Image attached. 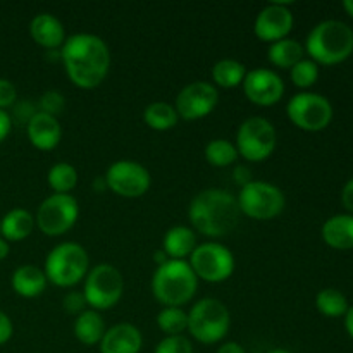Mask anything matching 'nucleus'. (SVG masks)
<instances>
[{
  "instance_id": "f257e3e1",
  "label": "nucleus",
  "mask_w": 353,
  "mask_h": 353,
  "mask_svg": "<svg viewBox=\"0 0 353 353\" xmlns=\"http://www.w3.org/2000/svg\"><path fill=\"white\" fill-rule=\"evenodd\" d=\"M61 61L71 83L78 88L93 90L103 83L110 69V52L105 41L92 33L65 38Z\"/></svg>"
},
{
  "instance_id": "f03ea898",
  "label": "nucleus",
  "mask_w": 353,
  "mask_h": 353,
  "mask_svg": "<svg viewBox=\"0 0 353 353\" xmlns=\"http://www.w3.org/2000/svg\"><path fill=\"white\" fill-rule=\"evenodd\" d=\"M240 214L236 196L221 188L196 193L188 207L190 223L207 238L228 236L238 226Z\"/></svg>"
},
{
  "instance_id": "7ed1b4c3",
  "label": "nucleus",
  "mask_w": 353,
  "mask_h": 353,
  "mask_svg": "<svg viewBox=\"0 0 353 353\" xmlns=\"http://www.w3.org/2000/svg\"><path fill=\"white\" fill-rule=\"evenodd\" d=\"M307 54L316 64H340L353 52V31L347 23L326 19L316 24L307 37Z\"/></svg>"
},
{
  "instance_id": "20e7f679",
  "label": "nucleus",
  "mask_w": 353,
  "mask_h": 353,
  "mask_svg": "<svg viewBox=\"0 0 353 353\" xmlns=\"http://www.w3.org/2000/svg\"><path fill=\"white\" fill-rule=\"evenodd\" d=\"M199 278L186 261H171L159 265L152 278V293L164 307H183L195 296Z\"/></svg>"
},
{
  "instance_id": "39448f33",
  "label": "nucleus",
  "mask_w": 353,
  "mask_h": 353,
  "mask_svg": "<svg viewBox=\"0 0 353 353\" xmlns=\"http://www.w3.org/2000/svg\"><path fill=\"white\" fill-rule=\"evenodd\" d=\"M88 271V254L74 241H65L52 248L45 261V276L59 288H72L86 278Z\"/></svg>"
},
{
  "instance_id": "423d86ee",
  "label": "nucleus",
  "mask_w": 353,
  "mask_h": 353,
  "mask_svg": "<svg viewBox=\"0 0 353 353\" xmlns=\"http://www.w3.org/2000/svg\"><path fill=\"white\" fill-rule=\"evenodd\" d=\"M231 326L228 307L217 299H202L188 314V330L193 340L203 345L219 343L226 338Z\"/></svg>"
},
{
  "instance_id": "0eeeda50",
  "label": "nucleus",
  "mask_w": 353,
  "mask_h": 353,
  "mask_svg": "<svg viewBox=\"0 0 353 353\" xmlns=\"http://www.w3.org/2000/svg\"><path fill=\"white\" fill-rule=\"evenodd\" d=\"M124 293V279L117 268L110 264H99L90 269L85 278L86 303L93 310H109L119 303Z\"/></svg>"
},
{
  "instance_id": "6e6552de",
  "label": "nucleus",
  "mask_w": 353,
  "mask_h": 353,
  "mask_svg": "<svg viewBox=\"0 0 353 353\" xmlns=\"http://www.w3.org/2000/svg\"><path fill=\"white\" fill-rule=\"evenodd\" d=\"M276 128L265 117H248L240 124L236 133L238 155L248 162H262L276 150Z\"/></svg>"
},
{
  "instance_id": "1a4fd4ad",
  "label": "nucleus",
  "mask_w": 353,
  "mask_h": 353,
  "mask_svg": "<svg viewBox=\"0 0 353 353\" xmlns=\"http://www.w3.org/2000/svg\"><path fill=\"white\" fill-rule=\"evenodd\" d=\"M240 212L255 221L278 217L286 205L285 193L268 181H252L240 190L236 196Z\"/></svg>"
},
{
  "instance_id": "9d476101",
  "label": "nucleus",
  "mask_w": 353,
  "mask_h": 353,
  "mask_svg": "<svg viewBox=\"0 0 353 353\" xmlns=\"http://www.w3.org/2000/svg\"><path fill=\"white\" fill-rule=\"evenodd\" d=\"M190 268L199 279L207 283H223L234 272V255L230 248L217 241L196 245L190 255Z\"/></svg>"
},
{
  "instance_id": "9b49d317",
  "label": "nucleus",
  "mask_w": 353,
  "mask_h": 353,
  "mask_svg": "<svg viewBox=\"0 0 353 353\" xmlns=\"http://www.w3.org/2000/svg\"><path fill=\"white\" fill-rule=\"evenodd\" d=\"M78 216L79 207L74 196L52 193L38 207L34 224L47 236H61L74 226Z\"/></svg>"
},
{
  "instance_id": "f8f14e48",
  "label": "nucleus",
  "mask_w": 353,
  "mask_h": 353,
  "mask_svg": "<svg viewBox=\"0 0 353 353\" xmlns=\"http://www.w3.org/2000/svg\"><path fill=\"white\" fill-rule=\"evenodd\" d=\"M290 121L303 131H321L333 119V105L319 93L303 92L290 99L286 107Z\"/></svg>"
},
{
  "instance_id": "ddd939ff",
  "label": "nucleus",
  "mask_w": 353,
  "mask_h": 353,
  "mask_svg": "<svg viewBox=\"0 0 353 353\" xmlns=\"http://www.w3.org/2000/svg\"><path fill=\"white\" fill-rule=\"evenodd\" d=\"M107 188L124 199H138L148 192L152 176L145 165L134 161H117L105 172Z\"/></svg>"
},
{
  "instance_id": "4468645a",
  "label": "nucleus",
  "mask_w": 353,
  "mask_h": 353,
  "mask_svg": "<svg viewBox=\"0 0 353 353\" xmlns=\"http://www.w3.org/2000/svg\"><path fill=\"white\" fill-rule=\"evenodd\" d=\"M217 103H219V92L216 85L207 81H193L178 93L174 109L185 121H196L209 116Z\"/></svg>"
},
{
  "instance_id": "2eb2a0df",
  "label": "nucleus",
  "mask_w": 353,
  "mask_h": 353,
  "mask_svg": "<svg viewBox=\"0 0 353 353\" xmlns=\"http://www.w3.org/2000/svg\"><path fill=\"white\" fill-rule=\"evenodd\" d=\"M241 86H243L245 97L252 103L261 107L274 105L285 95V83L281 76L265 68L247 71Z\"/></svg>"
},
{
  "instance_id": "dca6fc26",
  "label": "nucleus",
  "mask_w": 353,
  "mask_h": 353,
  "mask_svg": "<svg viewBox=\"0 0 353 353\" xmlns=\"http://www.w3.org/2000/svg\"><path fill=\"white\" fill-rule=\"evenodd\" d=\"M292 28L293 14L290 7L283 2H274L264 7L255 17L254 33L259 40L274 43L283 38H288Z\"/></svg>"
},
{
  "instance_id": "f3484780",
  "label": "nucleus",
  "mask_w": 353,
  "mask_h": 353,
  "mask_svg": "<svg viewBox=\"0 0 353 353\" xmlns=\"http://www.w3.org/2000/svg\"><path fill=\"white\" fill-rule=\"evenodd\" d=\"M99 347L100 353H140L143 336L137 326L121 323L105 331Z\"/></svg>"
},
{
  "instance_id": "a211bd4d",
  "label": "nucleus",
  "mask_w": 353,
  "mask_h": 353,
  "mask_svg": "<svg viewBox=\"0 0 353 353\" xmlns=\"http://www.w3.org/2000/svg\"><path fill=\"white\" fill-rule=\"evenodd\" d=\"M26 131L31 145L43 152L54 150L62 138V128L57 117H52L43 112L34 114L33 119L28 123Z\"/></svg>"
},
{
  "instance_id": "6ab92c4d",
  "label": "nucleus",
  "mask_w": 353,
  "mask_h": 353,
  "mask_svg": "<svg viewBox=\"0 0 353 353\" xmlns=\"http://www.w3.org/2000/svg\"><path fill=\"white\" fill-rule=\"evenodd\" d=\"M30 34L33 41L47 50H57L65 41V30L61 21L48 12L33 17L30 24Z\"/></svg>"
},
{
  "instance_id": "aec40b11",
  "label": "nucleus",
  "mask_w": 353,
  "mask_h": 353,
  "mask_svg": "<svg viewBox=\"0 0 353 353\" xmlns=\"http://www.w3.org/2000/svg\"><path fill=\"white\" fill-rule=\"evenodd\" d=\"M323 240L336 250H350L353 248V216L352 214H338L330 217L323 224Z\"/></svg>"
},
{
  "instance_id": "412c9836",
  "label": "nucleus",
  "mask_w": 353,
  "mask_h": 353,
  "mask_svg": "<svg viewBox=\"0 0 353 353\" xmlns=\"http://www.w3.org/2000/svg\"><path fill=\"white\" fill-rule=\"evenodd\" d=\"M10 283H12V290L19 296L34 299L45 292L48 279L45 271H41L37 265H21L14 271Z\"/></svg>"
},
{
  "instance_id": "4be33fe9",
  "label": "nucleus",
  "mask_w": 353,
  "mask_h": 353,
  "mask_svg": "<svg viewBox=\"0 0 353 353\" xmlns=\"http://www.w3.org/2000/svg\"><path fill=\"white\" fill-rule=\"evenodd\" d=\"M196 248L195 231L186 226H174L165 233L162 250L171 261H186Z\"/></svg>"
},
{
  "instance_id": "5701e85b",
  "label": "nucleus",
  "mask_w": 353,
  "mask_h": 353,
  "mask_svg": "<svg viewBox=\"0 0 353 353\" xmlns=\"http://www.w3.org/2000/svg\"><path fill=\"white\" fill-rule=\"evenodd\" d=\"M105 323L97 310H85L74 321V336L79 343L93 347L102 341L105 334Z\"/></svg>"
},
{
  "instance_id": "b1692460",
  "label": "nucleus",
  "mask_w": 353,
  "mask_h": 353,
  "mask_svg": "<svg viewBox=\"0 0 353 353\" xmlns=\"http://www.w3.org/2000/svg\"><path fill=\"white\" fill-rule=\"evenodd\" d=\"M34 230V217L24 209H12L0 221V233L7 241L26 240Z\"/></svg>"
},
{
  "instance_id": "393cba45",
  "label": "nucleus",
  "mask_w": 353,
  "mask_h": 353,
  "mask_svg": "<svg viewBox=\"0 0 353 353\" xmlns=\"http://www.w3.org/2000/svg\"><path fill=\"white\" fill-rule=\"evenodd\" d=\"M303 47L300 41L293 38H283V40L271 43L268 50V59L272 65L279 69H292L303 59Z\"/></svg>"
},
{
  "instance_id": "a878e982",
  "label": "nucleus",
  "mask_w": 353,
  "mask_h": 353,
  "mask_svg": "<svg viewBox=\"0 0 353 353\" xmlns=\"http://www.w3.org/2000/svg\"><path fill=\"white\" fill-rule=\"evenodd\" d=\"M143 121L148 128L155 131H168L178 124L179 116L174 105L168 102H154L145 107Z\"/></svg>"
},
{
  "instance_id": "bb28decb",
  "label": "nucleus",
  "mask_w": 353,
  "mask_h": 353,
  "mask_svg": "<svg viewBox=\"0 0 353 353\" xmlns=\"http://www.w3.org/2000/svg\"><path fill=\"white\" fill-rule=\"evenodd\" d=\"M247 68L234 59H223L212 68V79L221 88H236L243 83Z\"/></svg>"
},
{
  "instance_id": "cd10ccee",
  "label": "nucleus",
  "mask_w": 353,
  "mask_h": 353,
  "mask_svg": "<svg viewBox=\"0 0 353 353\" xmlns=\"http://www.w3.org/2000/svg\"><path fill=\"white\" fill-rule=\"evenodd\" d=\"M47 181L55 193L69 195L78 185V171L68 162H57L48 171Z\"/></svg>"
},
{
  "instance_id": "c85d7f7f",
  "label": "nucleus",
  "mask_w": 353,
  "mask_h": 353,
  "mask_svg": "<svg viewBox=\"0 0 353 353\" xmlns=\"http://www.w3.org/2000/svg\"><path fill=\"white\" fill-rule=\"evenodd\" d=\"M316 307L323 316L326 317H341L348 310V300L340 290L324 288L317 293Z\"/></svg>"
},
{
  "instance_id": "c756f323",
  "label": "nucleus",
  "mask_w": 353,
  "mask_h": 353,
  "mask_svg": "<svg viewBox=\"0 0 353 353\" xmlns=\"http://www.w3.org/2000/svg\"><path fill=\"white\" fill-rule=\"evenodd\" d=\"M157 326L168 336H179L188 330V314L181 307H164L157 314Z\"/></svg>"
},
{
  "instance_id": "7c9ffc66",
  "label": "nucleus",
  "mask_w": 353,
  "mask_h": 353,
  "mask_svg": "<svg viewBox=\"0 0 353 353\" xmlns=\"http://www.w3.org/2000/svg\"><path fill=\"white\" fill-rule=\"evenodd\" d=\"M236 159V147L224 138L209 141V145L205 147V161L214 168H228V165L234 164Z\"/></svg>"
},
{
  "instance_id": "2f4dec72",
  "label": "nucleus",
  "mask_w": 353,
  "mask_h": 353,
  "mask_svg": "<svg viewBox=\"0 0 353 353\" xmlns=\"http://www.w3.org/2000/svg\"><path fill=\"white\" fill-rule=\"evenodd\" d=\"M290 78L299 88H310L319 78V65L312 59H302L290 69Z\"/></svg>"
},
{
  "instance_id": "473e14b6",
  "label": "nucleus",
  "mask_w": 353,
  "mask_h": 353,
  "mask_svg": "<svg viewBox=\"0 0 353 353\" xmlns=\"http://www.w3.org/2000/svg\"><path fill=\"white\" fill-rule=\"evenodd\" d=\"M65 109V99L57 90H48L38 100V112L48 114L52 117H57Z\"/></svg>"
},
{
  "instance_id": "72a5a7b5",
  "label": "nucleus",
  "mask_w": 353,
  "mask_h": 353,
  "mask_svg": "<svg viewBox=\"0 0 353 353\" xmlns=\"http://www.w3.org/2000/svg\"><path fill=\"white\" fill-rule=\"evenodd\" d=\"M154 353H193V345L183 334H179V336H165L155 347Z\"/></svg>"
},
{
  "instance_id": "f704fd0d",
  "label": "nucleus",
  "mask_w": 353,
  "mask_h": 353,
  "mask_svg": "<svg viewBox=\"0 0 353 353\" xmlns=\"http://www.w3.org/2000/svg\"><path fill=\"white\" fill-rule=\"evenodd\" d=\"M37 112H38V107H34V103H31L30 100L17 102L12 105V116H10V121H16L17 124L28 126V123L33 119Z\"/></svg>"
},
{
  "instance_id": "c9c22d12",
  "label": "nucleus",
  "mask_w": 353,
  "mask_h": 353,
  "mask_svg": "<svg viewBox=\"0 0 353 353\" xmlns=\"http://www.w3.org/2000/svg\"><path fill=\"white\" fill-rule=\"evenodd\" d=\"M62 303H64V310L65 312L72 314V316L78 317L79 314H83L86 310V299L83 293L79 292H69L68 295L64 296V300H62Z\"/></svg>"
},
{
  "instance_id": "e433bc0d",
  "label": "nucleus",
  "mask_w": 353,
  "mask_h": 353,
  "mask_svg": "<svg viewBox=\"0 0 353 353\" xmlns=\"http://www.w3.org/2000/svg\"><path fill=\"white\" fill-rule=\"evenodd\" d=\"M17 100V90L12 81L6 78H0V110H6L12 107Z\"/></svg>"
},
{
  "instance_id": "4c0bfd02",
  "label": "nucleus",
  "mask_w": 353,
  "mask_h": 353,
  "mask_svg": "<svg viewBox=\"0 0 353 353\" xmlns=\"http://www.w3.org/2000/svg\"><path fill=\"white\" fill-rule=\"evenodd\" d=\"M12 333H14L12 321H10V317L7 316L6 312L0 310V345H6L7 341L12 338Z\"/></svg>"
},
{
  "instance_id": "58836bf2",
  "label": "nucleus",
  "mask_w": 353,
  "mask_h": 353,
  "mask_svg": "<svg viewBox=\"0 0 353 353\" xmlns=\"http://www.w3.org/2000/svg\"><path fill=\"white\" fill-rule=\"evenodd\" d=\"M233 178H234V181L241 186V188H243V186H247L248 183L254 181V174H252V171L247 168V165H236L233 171Z\"/></svg>"
},
{
  "instance_id": "ea45409f",
  "label": "nucleus",
  "mask_w": 353,
  "mask_h": 353,
  "mask_svg": "<svg viewBox=\"0 0 353 353\" xmlns=\"http://www.w3.org/2000/svg\"><path fill=\"white\" fill-rule=\"evenodd\" d=\"M341 202H343L345 209H347L348 212H352L353 216V178L345 183L343 192H341Z\"/></svg>"
},
{
  "instance_id": "a19ab883",
  "label": "nucleus",
  "mask_w": 353,
  "mask_h": 353,
  "mask_svg": "<svg viewBox=\"0 0 353 353\" xmlns=\"http://www.w3.org/2000/svg\"><path fill=\"white\" fill-rule=\"evenodd\" d=\"M10 128H12V121H10V114L7 110H0V143L9 137Z\"/></svg>"
},
{
  "instance_id": "79ce46f5",
  "label": "nucleus",
  "mask_w": 353,
  "mask_h": 353,
  "mask_svg": "<svg viewBox=\"0 0 353 353\" xmlns=\"http://www.w3.org/2000/svg\"><path fill=\"white\" fill-rule=\"evenodd\" d=\"M217 353H247V352H245V348L241 347L240 343H236V341H228V343L221 345Z\"/></svg>"
},
{
  "instance_id": "37998d69",
  "label": "nucleus",
  "mask_w": 353,
  "mask_h": 353,
  "mask_svg": "<svg viewBox=\"0 0 353 353\" xmlns=\"http://www.w3.org/2000/svg\"><path fill=\"white\" fill-rule=\"evenodd\" d=\"M345 327H347V333L350 334L353 340V305L348 307L347 314H345Z\"/></svg>"
},
{
  "instance_id": "c03bdc74",
  "label": "nucleus",
  "mask_w": 353,
  "mask_h": 353,
  "mask_svg": "<svg viewBox=\"0 0 353 353\" xmlns=\"http://www.w3.org/2000/svg\"><path fill=\"white\" fill-rule=\"evenodd\" d=\"M168 261H169L168 254H165V252L162 250V248H159V250L154 254V262H157V265L165 264V262H168Z\"/></svg>"
},
{
  "instance_id": "a18cd8bd",
  "label": "nucleus",
  "mask_w": 353,
  "mask_h": 353,
  "mask_svg": "<svg viewBox=\"0 0 353 353\" xmlns=\"http://www.w3.org/2000/svg\"><path fill=\"white\" fill-rule=\"evenodd\" d=\"M9 250H10L9 241L3 240V238H0V261H3V259L9 255Z\"/></svg>"
},
{
  "instance_id": "49530a36",
  "label": "nucleus",
  "mask_w": 353,
  "mask_h": 353,
  "mask_svg": "<svg viewBox=\"0 0 353 353\" xmlns=\"http://www.w3.org/2000/svg\"><path fill=\"white\" fill-rule=\"evenodd\" d=\"M93 188H95L97 192H103V190H107L105 178H97L95 183H93Z\"/></svg>"
},
{
  "instance_id": "de8ad7c7",
  "label": "nucleus",
  "mask_w": 353,
  "mask_h": 353,
  "mask_svg": "<svg viewBox=\"0 0 353 353\" xmlns=\"http://www.w3.org/2000/svg\"><path fill=\"white\" fill-rule=\"evenodd\" d=\"M343 7H345V10H347V12L353 17V0H345Z\"/></svg>"
},
{
  "instance_id": "09e8293b",
  "label": "nucleus",
  "mask_w": 353,
  "mask_h": 353,
  "mask_svg": "<svg viewBox=\"0 0 353 353\" xmlns=\"http://www.w3.org/2000/svg\"><path fill=\"white\" fill-rule=\"evenodd\" d=\"M268 353H292V352L285 350V348H272V350H269Z\"/></svg>"
},
{
  "instance_id": "8fccbe9b",
  "label": "nucleus",
  "mask_w": 353,
  "mask_h": 353,
  "mask_svg": "<svg viewBox=\"0 0 353 353\" xmlns=\"http://www.w3.org/2000/svg\"><path fill=\"white\" fill-rule=\"evenodd\" d=\"M352 31H353V30H352Z\"/></svg>"
}]
</instances>
